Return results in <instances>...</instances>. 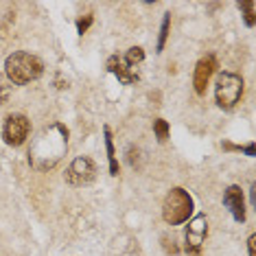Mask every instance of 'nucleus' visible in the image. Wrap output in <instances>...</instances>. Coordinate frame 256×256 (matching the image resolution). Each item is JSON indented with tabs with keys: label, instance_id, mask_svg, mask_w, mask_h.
I'll return each mask as SVG.
<instances>
[{
	"label": "nucleus",
	"instance_id": "obj_1",
	"mask_svg": "<svg viewBox=\"0 0 256 256\" xmlns=\"http://www.w3.org/2000/svg\"><path fill=\"white\" fill-rule=\"evenodd\" d=\"M66 147H68V130L57 123L48 127V130H44L42 136L33 142V147L28 149V162L40 171L53 168L62 160V156L66 154Z\"/></svg>",
	"mask_w": 256,
	"mask_h": 256
},
{
	"label": "nucleus",
	"instance_id": "obj_2",
	"mask_svg": "<svg viewBox=\"0 0 256 256\" xmlns=\"http://www.w3.org/2000/svg\"><path fill=\"white\" fill-rule=\"evenodd\" d=\"M42 72H44L42 60L31 53H24V50H18V53L9 55L7 62H4V74H7V79L16 86L31 84V81L42 77Z\"/></svg>",
	"mask_w": 256,
	"mask_h": 256
},
{
	"label": "nucleus",
	"instance_id": "obj_3",
	"mask_svg": "<svg viewBox=\"0 0 256 256\" xmlns=\"http://www.w3.org/2000/svg\"><path fill=\"white\" fill-rule=\"evenodd\" d=\"M193 214V197L184 188H171L162 206V219L168 226H180Z\"/></svg>",
	"mask_w": 256,
	"mask_h": 256
},
{
	"label": "nucleus",
	"instance_id": "obj_4",
	"mask_svg": "<svg viewBox=\"0 0 256 256\" xmlns=\"http://www.w3.org/2000/svg\"><path fill=\"white\" fill-rule=\"evenodd\" d=\"M243 94V79L234 72H221L214 86V98L221 110H232Z\"/></svg>",
	"mask_w": 256,
	"mask_h": 256
},
{
	"label": "nucleus",
	"instance_id": "obj_5",
	"mask_svg": "<svg viewBox=\"0 0 256 256\" xmlns=\"http://www.w3.org/2000/svg\"><path fill=\"white\" fill-rule=\"evenodd\" d=\"M31 132V120L24 114H9L2 125V138L9 147H20L26 142Z\"/></svg>",
	"mask_w": 256,
	"mask_h": 256
},
{
	"label": "nucleus",
	"instance_id": "obj_6",
	"mask_svg": "<svg viewBox=\"0 0 256 256\" xmlns=\"http://www.w3.org/2000/svg\"><path fill=\"white\" fill-rule=\"evenodd\" d=\"M94 178H96V164H94V160L86 158V156L72 160L70 166H68L66 173H64V180H66V184H70V186H86Z\"/></svg>",
	"mask_w": 256,
	"mask_h": 256
},
{
	"label": "nucleus",
	"instance_id": "obj_7",
	"mask_svg": "<svg viewBox=\"0 0 256 256\" xmlns=\"http://www.w3.org/2000/svg\"><path fill=\"white\" fill-rule=\"evenodd\" d=\"M206 234H208V219L206 214H197L188 221V228L184 232V250L188 254L197 256L202 252V246L206 241Z\"/></svg>",
	"mask_w": 256,
	"mask_h": 256
},
{
	"label": "nucleus",
	"instance_id": "obj_8",
	"mask_svg": "<svg viewBox=\"0 0 256 256\" xmlns=\"http://www.w3.org/2000/svg\"><path fill=\"white\" fill-rule=\"evenodd\" d=\"M214 68H217V62H214L212 55H208V57H204V60L197 62L195 74H193V86H195V92H197V94H206L208 81H210Z\"/></svg>",
	"mask_w": 256,
	"mask_h": 256
},
{
	"label": "nucleus",
	"instance_id": "obj_9",
	"mask_svg": "<svg viewBox=\"0 0 256 256\" xmlns=\"http://www.w3.org/2000/svg\"><path fill=\"white\" fill-rule=\"evenodd\" d=\"M224 206L230 210V214L234 217V221H246V202H243V190L238 186H228L224 193Z\"/></svg>",
	"mask_w": 256,
	"mask_h": 256
},
{
	"label": "nucleus",
	"instance_id": "obj_10",
	"mask_svg": "<svg viewBox=\"0 0 256 256\" xmlns=\"http://www.w3.org/2000/svg\"><path fill=\"white\" fill-rule=\"evenodd\" d=\"M108 70L112 74H116V79H118L120 84H125V86H132V84H136L138 81V72L132 70V68L127 66L118 55H112L108 60Z\"/></svg>",
	"mask_w": 256,
	"mask_h": 256
},
{
	"label": "nucleus",
	"instance_id": "obj_11",
	"mask_svg": "<svg viewBox=\"0 0 256 256\" xmlns=\"http://www.w3.org/2000/svg\"><path fill=\"white\" fill-rule=\"evenodd\" d=\"M103 134H106V149H108V160H110V176H118V160H116V151H114L112 132H110V127H106Z\"/></svg>",
	"mask_w": 256,
	"mask_h": 256
},
{
	"label": "nucleus",
	"instance_id": "obj_12",
	"mask_svg": "<svg viewBox=\"0 0 256 256\" xmlns=\"http://www.w3.org/2000/svg\"><path fill=\"white\" fill-rule=\"evenodd\" d=\"M238 9L243 11V20H246V24L248 26H254V22H256V2L254 0H243V2H238Z\"/></svg>",
	"mask_w": 256,
	"mask_h": 256
},
{
	"label": "nucleus",
	"instance_id": "obj_13",
	"mask_svg": "<svg viewBox=\"0 0 256 256\" xmlns=\"http://www.w3.org/2000/svg\"><path fill=\"white\" fill-rule=\"evenodd\" d=\"M142 60H144V50L140 48V46H132V48L127 50V55H125V60H123V62L134 70V68H136Z\"/></svg>",
	"mask_w": 256,
	"mask_h": 256
},
{
	"label": "nucleus",
	"instance_id": "obj_14",
	"mask_svg": "<svg viewBox=\"0 0 256 256\" xmlns=\"http://www.w3.org/2000/svg\"><path fill=\"white\" fill-rule=\"evenodd\" d=\"M168 28H171V14H164V18H162V26H160V36H158V53L164 50V44H166V38H168Z\"/></svg>",
	"mask_w": 256,
	"mask_h": 256
},
{
	"label": "nucleus",
	"instance_id": "obj_15",
	"mask_svg": "<svg viewBox=\"0 0 256 256\" xmlns=\"http://www.w3.org/2000/svg\"><path fill=\"white\" fill-rule=\"evenodd\" d=\"M154 132H156V138H158L160 142H164L168 138V123L164 118H156L154 120Z\"/></svg>",
	"mask_w": 256,
	"mask_h": 256
},
{
	"label": "nucleus",
	"instance_id": "obj_16",
	"mask_svg": "<svg viewBox=\"0 0 256 256\" xmlns=\"http://www.w3.org/2000/svg\"><path fill=\"white\" fill-rule=\"evenodd\" d=\"M9 96H11V86H9V81L4 79V77H0V106H4V103L9 101Z\"/></svg>",
	"mask_w": 256,
	"mask_h": 256
},
{
	"label": "nucleus",
	"instance_id": "obj_17",
	"mask_svg": "<svg viewBox=\"0 0 256 256\" xmlns=\"http://www.w3.org/2000/svg\"><path fill=\"white\" fill-rule=\"evenodd\" d=\"M92 20H94V18H92V14H88L86 18H79L77 20V33H79V36H84V33L88 31L90 24H92Z\"/></svg>",
	"mask_w": 256,
	"mask_h": 256
},
{
	"label": "nucleus",
	"instance_id": "obj_18",
	"mask_svg": "<svg viewBox=\"0 0 256 256\" xmlns=\"http://www.w3.org/2000/svg\"><path fill=\"white\" fill-rule=\"evenodd\" d=\"M138 156H140V151H138L136 147L127 149V162H130V166H136L138 164Z\"/></svg>",
	"mask_w": 256,
	"mask_h": 256
},
{
	"label": "nucleus",
	"instance_id": "obj_19",
	"mask_svg": "<svg viewBox=\"0 0 256 256\" xmlns=\"http://www.w3.org/2000/svg\"><path fill=\"white\" fill-rule=\"evenodd\" d=\"M162 241H164V250H166L168 254H171V256H178L180 250H178V246H176V241H173V238H171V241H168V238L164 236V238H162Z\"/></svg>",
	"mask_w": 256,
	"mask_h": 256
},
{
	"label": "nucleus",
	"instance_id": "obj_20",
	"mask_svg": "<svg viewBox=\"0 0 256 256\" xmlns=\"http://www.w3.org/2000/svg\"><path fill=\"white\" fill-rule=\"evenodd\" d=\"M254 243H256V236L252 234V236L248 238V254L250 256H254Z\"/></svg>",
	"mask_w": 256,
	"mask_h": 256
}]
</instances>
